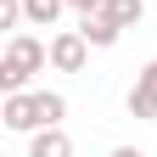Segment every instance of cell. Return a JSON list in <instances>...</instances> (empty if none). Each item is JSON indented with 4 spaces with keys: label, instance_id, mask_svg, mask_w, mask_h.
Returning <instances> with one entry per match:
<instances>
[{
    "label": "cell",
    "instance_id": "cell-9",
    "mask_svg": "<svg viewBox=\"0 0 157 157\" xmlns=\"http://www.w3.org/2000/svg\"><path fill=\"white\" fill-rule=\"evenodd\" d=\"M23 6H28V23H39V28H51V23H56V11H62L67 0H23Z\"/></svg>",
    "mask_w": 157,
    "mask_h": 157
},
{
    "label": "cell",
    "instance_id": "cell-2",
    "mask_svg": "<svg viewBox=\"0 0 157 157\" xmlns=\"http://www.w3.org/2000/svg\"><path fill=\"white\" fill-rule=\"evenodd\" d=\"M84 62H90V39L78 34V28L51 34V67L56 73H84Z\"/></svg>",
    "mask_w": 157,
    "mask_h": 157
},
{
    "label": "cell",
    "instance_id": "cell-6",
    "mask_svg": "<svg viewBox=\"0 0 157 157\" xmlns=\"http://www.w3.org/2000/svg\"><path fill=\"white\" fill-rule=\"evenodd\" d=\"M78 34H84V39H90L95 51H107V45H118V34H124V28H118V23H112L107 11H84V23H78Z\"/></svg>",
    "mask_w": 157,
    "mask_h": 157
},
{
    "label": "cell",
    "instance_id": "cell-3",
    "mask_svg": "<svg viewBox=\"0 0 157 157\" xmlns=\"http://www.w3.org/2000/svg\"><path fill=\"white\" fill-rule=\"evenodd\" d=\"M0 118H6L11 135H34V129H45V124H39V101H34V90H11L6 107H0Z\"/></svg>",
    "mask_w": 157,
    "mask_h": 157
},
{
    "label": "cell",
    "instance_id": "cell-4",
    "mask_svg": "<svg viewBox=\"0 0 157 157\" xmlns=\"http://www.w3.org/2000/svg\"><path fill=\"white\" fill-rule=\"evenodd\" d=\"M129 118H157V56L140 67V78L129 90Z\"/></svg>",
    "mask_w": 157,
    "mask_h": 157
},
{
    "label": "cell",
    "instance_id": "cell-8",
    "mask_svg": "<svg viewBox=\"0 0 157 157\" xmlns=\"http://www.w3.org/2000/svg\"><path fill=\"white\" fill-rule=\"evenodd\" d=\"M101 11L112 17L118 28H135V23H140V17H146V0H107Z\"/></svg>",
    "mask_w": 157,
    "mask_h": 157
},
{
    "label": "cell",
    "instance_id": "cell-10",
    "mask_svg": "<svg viewBox=\"0 0 157 157\" xmlns=\"http://www.w3.org/2000/svg\"><path fill=\"white\" fill-rule=\"evenodd\" d=\"M67 6H73L78 17H84V11H101V6H107V0H67Z\"/></svg>",
    "mask_w": 157,
    "mask_h": 157
},
{
    "label": "cell",
    "instance_id": "cell-7",
    "mask_svg": "<svg viewBox=\"0 0 157 157\" xmlns=\"http://www.w3.org/2000/svg\"><path fill=\"white\" fill-rule=\"evenodd\" d=\"M34 101H39V124H62L67 118V95L62 90H34Z\"/></svg>",
    "mask_w": 157,
    "mask_h": 157
},
{
    "label": "cell",
    "instance_id": "cell-5",
    "mask_svg": "<svg viewBox=\"0 0 157 157\" xmlns=\"http://www.w3.org/2000/svg\"><path fill=\"white\" fill-rule=\"evenodd\" d=\"M28 157H73L67 129H62V124H45V129H34V135H28Z\"/></svg>",
    "mask_w": 157,
    "mask_h": 157
},
{
    "label": "cell",
    "instance_id": "cell-11",
    "mask_svg": "<svg viewBox=\"0 0 157 157\" xmlns=\"http://www.w3.org/2000/svg\"><path fill=\"white\" fill-rule=\"evenodd\" d=\"M112 157H146L140 146H112Z\"/></svg>",
    "mask_w": 157,
    "mask_h": 157
},
{
    "label": "cell",
    "instance_id": "cell-1",
    "mask_svg": "<svg viewBox=\"0 0 157 157\" xmlns=\"http://www.w3.org/2000/svg\"><path fill=\"white\" fill-rule=\"evenodd\" d=\"M51 62V45H39L34 34H11L6 39V56H0V90H28V78Z\"/></svg>",
    "mask_w": 157,
    "mask_h": 157
}]
</instances>
